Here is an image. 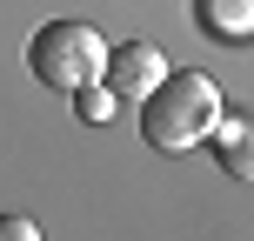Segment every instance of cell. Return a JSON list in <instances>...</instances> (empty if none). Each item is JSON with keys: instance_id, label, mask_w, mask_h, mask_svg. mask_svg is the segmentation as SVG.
<instances>
[{"instance_id": "6da1fadb", "label": "cell", "mask_w": 254, "mask_h": 241, "mask_svg": "<svg viewBox=\"0 0 254 241\" xmlns=\"http://www.w3.org/2000/svg\"><path fill=\"white\" fill-rule=\"evenodd\" d=\"M221 121V87L207 74H161V87L140 94V134L161 154H188L214 134Z\"/></svg>"}, {"instance_id": "7a4b0ae2", "label": "cell", "mask_w": 254, "mask_h": 241, "mask_svg": "<svg viewBox=\"0 0 254 241\" xmlns=\"http://www.w3.org/2000/svg\"><path fill=\"white\" fill-rule=\"evenodd\" d=\"M101 61H107V40L94 34L87 20H47L34 40H27V67H34L40 87H87V80H101Z\"/></svg>"}, {"instance_id": "3957f363", "label": "cell", "mask_w": 254, "mask_h": 241, "mask_svg": "<svg viewBox=\"0 0 254 241\" xmlns=\"http://www.w3.org/2000/svg\"><path fill=\"white\" fill-rule=\"evenodd\" d=\"M161 74H167V61H161L154 40H121V47H107V61H101L107 94H127V101L154 94V87H161Z\"/></svg>"}, {"instance_id": "277c9868", "label": "cell", "mask_w": 254, "mask_h": 241, "mask_svg": "<svg viewBox=\"0 0 254 241\" xmlns=\"http://www.w3.org/2000/svg\"><path fill=\"white\" fill-rule=\"evenodd\" d=\"M194 20L214 40H248L254 34V0H194Z\"/></svg>"}, {"instance_id": "5b68a950", "label": "cell", "mask_w": 254, "mask_h": 241, "mask_svg": "<svg viewBox=\"0 0 254 241\" xmlns=\"http://www.w3.org/2000/svg\"><path fill=\"white\" fill-rule=\"evenodd\" d=\"M214 127H221V161H228V174H234V181H248V174H254V154H248V121H241V114H221Z\"/></svg>"}, {"instance_id": "8992f818", "label": "cell", "mask_w": 254, "mask_h": 241, "mask_svg": "<svg viewBox=\"0 0 254 241\" xmlns=\"http://www.w3.org/2000/svg\"><path fill=\"white\" fill-rule=\"evenodd\" d=\"M114 101H121V94H107L101 80H87V87H74V114L87 121V127H101V121H114Z\"/></svg>"}, {"instance_id": "52a82bcc", "label": "cell", "mask_w": 254, "mask_h": 241, "mask_svg": "<svg viewBox=\"0 0 254 241\" xmlns=\"http://www.w3.org/2000/svg\"><path fill=\"white\" fill-rule=\"evenodd\" d=\"M0 241H40V228L27 215H0Z\"/></svg>"}]
</instances>
